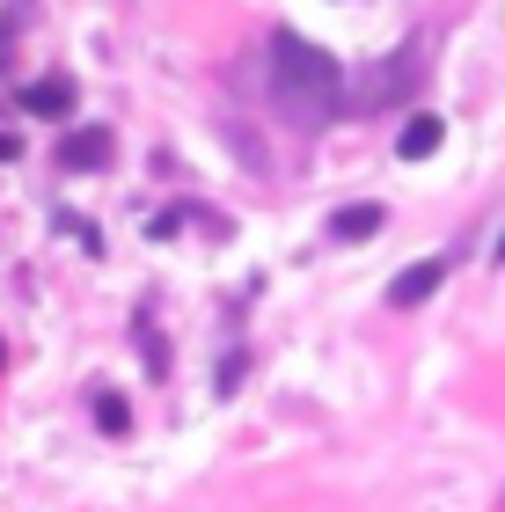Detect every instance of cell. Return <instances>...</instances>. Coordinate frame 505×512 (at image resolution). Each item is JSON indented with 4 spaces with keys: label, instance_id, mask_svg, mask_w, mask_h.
<instances>
[{
    "label": "cell",
    "instance_id": "5b68a950",
    "mask_svg": "<svg viewBox=\"0 0 505 512\" xmlns=\"http://www.w3.org/2000/svg\"><path fill=\"white\" fill-rule=\"evenodd\" d=\"M440 139H447V125L432 118V110H418V118L403 125V139H396V154H403V161H425V154H440Z\"/></svg>",
    "mask_w": 505,
    "mask_h": 512
},
{
    "label": "cell",
    "instance_id": "3957f363",
    "mask_svg": "<svg viewBox=\"0 0 505 512\" xmlns=\"http://www.w3.org/2000/svg\"><path fill=\"white\" fill-rule=\"evenodd\" d=\"M103 161H110V132L103 125H81V132H66L59 139V169H103Z\"/></svg>",
    "mask_w": 505,
    "mask_h": 512
},
{
    "label": "cell",
    "instance_id": "7a4b0ae2",
    "mask_svg": "<svg viewBox=\"0 0 505 512\" xmlns=\"http://www.w3.org/2000/svg\"><path fill=\"white\" fill-rule=\"evenodd\" d=\"M440 278H447V256H425V264L396 271V286H388V300H396V308H418V300H432V293H440Z\"/></svg>",
    "mask_w": 505,
    "mask_h": 512
},
{
    "label": "cell",
    "instance_id": "ba28073f",
    "mask_svg": "<svg viewBox=\"0 0 505 512\" xmlns=\"http://www.w3.org/2000/svg\"><path fill=\"white\" fill-rule=\"evenodd\" d=\"M15 154H22V139H15L8 125H0V161H15Z\"/></svg>",
    "mask_w": 505,
    "mask_h": 512
},
{
    "label": "cell",
    "instance_id": "9c48e42d",
    "mask_svg": "<svg viewBox=\"0 0 505 512\" xmlns=\"http://www.w3.org/2000/svg\"><path fill=\"white\" fill-rule=\"evenodd\" d=\"M0 359H8V352H0Z\"/></svg>",
    "mask_w": 505,
    "mask_h": 512
},
{
    "label": "cell",
    "instance_id": "6da1fadb",
    "mask_svg": "<svg viewBox=\"0 0 505 512\" xmlns=\"http://www.w3.org/2000/svg\"><path fill=\"white\" fill-rule=\"evenodd\" d=\"M271 103H279L301 132L330 125L337 110H344V74H337V59L323 52V44L279 30V37H271Z\"/></svg>",
    "mask_w": 505,
    "mask_h": 512
},
{
    "label": "cell",
    "instance_id": "52a82bcc",
    "mask_svg": "<svg viewBox=\"0 0 505 512\" xmlns=\"http://www.w3.org/2000/svg\"><path fill=\"white\" fill-rule=\"evenodd\" d=\"M96 425H103V432H125V425H132L125 395H96Z\"/></svg>",
    "mask_w": 505,
    "mask_h": 512
},
{
    "label": "cell",
    "instance_id": "277c9868",
    "mask_svg": "<svg viewBox=\"0 0 505 512\" xmlns=\"http://www.w3.org/2000/svg\"><path fill=\"white\" fill-rule=\"evenodd\" d=\"M22 110H30V118H66V110H74V81H66V74L30 81V88H22Z\"/></svg>",
    "mask_w": 505,
    "mask_h": 512
},
{
    "label": "cell",
    "instance_id": "8992f818",
    "mask_svg": "<svg viewBox=\"0 0 505 512\" xmlns=\"http://www.w3.org/2000/svg\"><path fill=\"white\" fill-rule=\"evenodd\" d=\"M381 227V205H344V213H330V235L337 242H366Z\"/></svg>",
    "mask_w": 505,
    "mask_h": 512
}]
</instances>
